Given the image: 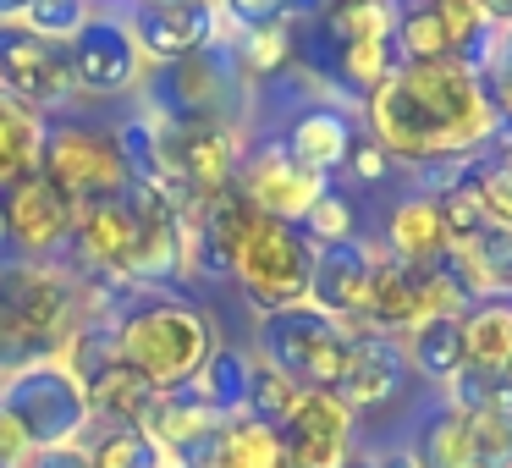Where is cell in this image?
I'll return each instance as SVG.
<instances>
[{
    "instance_id": "obj_10",
    "label": "cell",
    "mask_w": 512,
    "mask_h": 468,
    "mask_svg": "<svg viewBox=\"0 0 512 468\" xmlns=\"http://www.w3.org/2000/svg\"><path fill=\"white\" fill-rule=\"evenodd\" d=\"M160 149H166V166L193 199H210L226 193L237 182L243 166V127L221 122V116H193V122H160Z\"/></svg>"
},
{
    "instance_id": "obj_14",
    "label": "cell",
    "mask_w": 512,
    "mask_h": 468,
    "mask_svg": "<svg viewBox=\"0 0 512 468\" xmlns=\"http://www.w3.org/2000/svg\"><path fill=\"white\" fill-rule=\"evenodd\" d=\"M0 94L34 105V111H61L72 105L67 50L28 34L23 23H0Z\"/></svg>"
},
{
    "instance_id": "obj_3",
    "label": "cell",
    "mask_w": 512,
    "mask_h": 468,
    "mask_svg": "<svg viewBox=\"0 0 512 468\" xmlns=\"http://www.w3.org/2000/svg\"><path fill=\"white\" fill-rule=\"evenodd\" d=\"M78 325V270L0 254V380L56 358Z\"/></svg>"
},
{
    "instance_id": "obj_33",
    "label": "cell",
    "mask_w": 512,
    "mask_h": 468,
    "mask_svg": "<svg viewBox=\"0 0 512 468\" xmlns=\"http://www.w3.org/2000/svg\"><path fill=\"white\" fill-rule=\"evenodd\" d=\"M347 171H353V182H364V188H380V182L397 171V160H391L369 133H358L353 138V155H347Z\"/></svg>"
},
{
    "instance_id": "obj_38",
    "label": "cell",
    "mask_w": 512,
    "mask_h": 468,
    "mask_svg": "<svg viewBox=\"0 0 512 468\" xmlns=\"http://www.w3.org/2000/svg\"><path fill=\"white\" fill-rule=\"evenodd\" d=\"M94 12H116V0H89Z\"/></svg>"
},
{
    "instance_id": "obj_31",
    "label": "cell",
    "mask_w": 512,
    "mask_h": 468,
    "mask_svg": "<svg viewBox=\"0 0 512 468\" xmlns=\"http://www.w3.org/2000/svg\"><path fill=\"white\" fill-rule=\"evenodd\" d=\"M89 12H94L89 0H28V12L17 17V23H23L28 34H39V39H50V45L67 50L72 34L89 23Z\"/></svg>"
},
{
    "instance_id": "obj_6",
    "label": "cell",
    "mask_w": 512,
    "mask_h": 468,
    "mask_svg": "<svg viewBox=\"0 0 512 468\" xmlns=\"http://www.w3.org/2000/svg\"><path fill=\"white\" fill-rule=\"evenodd\" d=\"M309 270H314V243L303 226L270 221V215H248L243 237L232 248V287L248 298V309H287V303L309 298Z\"/></svg>"
},
{
    "instance_id": "obj_2",
    "label": "cell",
    "mask_w": 512,
    "mask_h": 468,
    "mask_svg": "<svg viewBox=\"0 0 512 468\" xmlns=\"http://www.w3.org/2000/svg\"><path fill=\"white\" fill-rule=\"evenodd\" d=\"M105 325L116 358L155 391H182L215 347V320L177 287H116Z\"/></svg>"
},
{
    "instance_id": "obj_7",
    "label": "cell",
    "mask_w": 512,
    "mask_h": 468,
    "mask_svg": "<svg viewBox=\"0 0 512 468\" xmlns=\"http://www.w3.org/2000/svg\"><path fill=\"white\" fill-rule=\"evenodd\" d=\"M72 221L78 204L61 193V182L45 166L23 171V177L0 182V226H6V254L17 259H50L61 265V254L72 248Z\"/></svg>"
},
{
    "instance_id": "obj_29",
    "label": "cell",
    "mask_w": 512,
    "mask_h": 468,
    "mask_svg": "<svg viewBox=\"0 0 512 468\" xmlns=\"http://www.w3.org/2000/svg\"><path fill=\"white\" fill-rule=\"evenodd\" d=\"M226 34H265V28H298L325 0H215Z\"/></svg>"
},
{
    "instance_id": "obj_1",
    "label": "cell",
    "mask_w": 512,
    "mask_h": 468,
    "mask_svg": "<svg viewBox=\"0 0 512 468\" xmlns=\"http://www.w3.org/2000/svg\"><path fill=\"white\" fill-rule=\"evenodd\" d=\"M364 122L369 138L408 171L441 166V160H474L507 133L490 78H474L457 61L402 67L364 100Z\"/></svg>"
},
{
    "instance_id": "obj_16",
    "label": "cell",
    "mask_w": 512,
    "mask_h": 468,
    "mask_svg": "<svg viewBox=\"0 0 512 468\" xmlns=\"http://www.w3.org/2000/svg\"><path fill=\"white\" fill-rule=\"evenodd\" d=\"M408 386H413V375H408L402 336L353 331L342 380H336V397H342L353 413H380V408H391V402H402V391H408Z\"/></svg>"
},
{
    "instance_id": "obj_12",
    "label": "cell",
    "mask_w": 512,
    "mask_h": 468,
    "mask_svg": "<svg viewBox=\"0 0 512 468\" xmlns=\"http://www.w3.org/2000/svg\"><path fill=\"white\" fill-rule=\"evenodd\" d=\"M116 12L133 28V39H138L149 67L182 61V56H193V50L215 45V39L226 34L215 0H122Z\"/></svg>"
},
{
    "instance_id": "obj_22",
    "label": "cell",
    "mask_w": 512,
    "mask_h": 468,
    "mask_svg": "<svg viewBox=\"0 0 512 468\" xmlns=\"http://www.w3.org/2000/svg\"><path fill=\"white\" fill-rule=\"evenodd\" d=\"M188 468H281V435L254 413H237L199 446Z\"/></svg>"
},
{
    "instance_id": "obj_28",
    "label": "cell",
    "mask_w": 512,
    "mask_h": 468,
    "mask_svg": "<svg viewBox=\"0 0 512 468\" xmlns=\"http://www.w3.org/2000/svg\"><path fill=\"white\" fill-rule=\"evenodd\" d=\"M397 50H402V67L452 61V39H446L441 17L430 12V0H397Z\"/></svg>"
},
{
    "instance_id": "obj_17",
    "label": "cell",
    "mask_w": 512,
    "mask_h": 468,
    "mask_svg": "<svg viewBox=\"0 0 512 468\" xmlns=\"http://www.w3.org/2000/svg\"><path fill=\"white\" fill-rule=\"evenodd\" d=\"M72 259H78V276H100L111 287H127V265H133V210H127V193L122 199L78 204Z\"/></svg>"
},
{
    "instance_id": "obj_13",
    "label": "cell",
    "mask_w": 512,
    "mask_h": 468,
    "mask_svg": "<svg viewBox=\"0 0 512 468\" xmlns=\"http://www.w3.org/2000/svg\"><path fill=\"white\" fill-rule=\"evenodd\" d=\"M237 193H243L248 204H254L259 215H270V221H287V226H303V215L314 210V199L325 193V177H314V171H303L298 160L287 155V149L276 144V138H265V144L243 149V166H237Z\"/></svg>"
},
{
    "instance_id": "obj_25",
    "label": "cell",
    "mask_w": 512,
    "mask_h": 468,
    "mask_svg": "<svg viewBox=\"0 0 512 468\" xmlns=\"http://www.w3.org/2000/svg\"><path fill=\"white\" fill-rule=\"evenodd\" d=\"M83 386H89V402H94V424H144L149 408H155V397H160V391L149 386L144 375H133L122 358L100 364Z\"/></svg>"
},
{
    "instance_id": "obj_20",
    "label": "cell",
    "mask_w": 512,
    "mask_h": 468,
    "mask_svg": "<svg viewBox=\"0 0 512 468\" xmlns=\"http://www.w3.org/2000/svg\"><path fill=\"white\" fill-rule=\"evenodd\" d=\"M402 353H408V375L419 380L430 397H446L457 386V375L468 369L463 358V314H435L419 320L402 336Z\"/></svg>"
},
{
    "instance_id": "obj_15",
    "label": "cell",
    "mask_w": 512,
    "mask_h": 468,
    "mask_svg": "<svg viewBox=\"0 0 512 468\" xmlns=\"http://www.w3.org/2000/svg\"><path fill=\"white\" fill-rule=\"evenodd\" d=\"M375 259H380V237L320 243L314 248V270H309V303L358 331L364 303H369V281H375Z\"/></svg>"
},
{
    "instance_id": "obj_21",
    "label": "cell",
    "mask_w": 512,
    "mask_h": 468,
    "mask_svg": "<svg viewBox=\"0 0 512 468\" xmlns=\"http://www.w3.org/2000/svg\"><path fill=\"white\" fill-rule=\"evenodd\" d=\"M463 358L474 375L512 380V298H479L463 309Z\"/></svg>"
},
{
    "instance_id": "obj_26",
    "label": "cell",
    "mask_w": 512,
    "mask_h": 468,
    "mask_svg": "<svg viewBox=\"0 0 512 468\" xmlns=\"http://www.w3.org/2000/svg\"><path fill=\"white\" fill-rule=\"evenodd\" d=\"M94 468H188L171 446H160L144 424H94L83 441Z\"/></svg>"
},
{
    "instance_id": "obj_36",
    "label": "cell",
    "mask_w": 512,
    "mask_h": 468,
    "mask_svg": "<svg viewBox=\"0 0 512 468\" xmlns=\"http://www.w3.org/2000/svg\"><path fill=\"white\" fill-rule=\"evenodd\" d=\"M485 12L496 17L501 28H512V0H485Z\"/></svg>"
},
{
    "instance_id": "obj_5",
    "label": "cell",
    "mask_w": 512,
    "mask_h": 468,
    "mask_svg": "<svg viewBox=\"0 0 512 468\" xmlns=\"http://www.w3.org/2000/svg\"><path fill=\"white\" fill-rule=\"evenodd\" d=\"M347 342H353V325L331 320L309 298L254 314V358L270 364L276 375H287L298 391H336Z\"/></svg>"
},
{
    "instance_id": "obj_23",
    "label": "cell",
    "mask_w": 512,
    "mask_h": 468,
    "mask_svg": "<svg viewBox=\"0 0 512 468\" xmlns=\"http://www.w3.org/2000/svg\"><path fill=\"white\" fill-rule=\"evenodd\" d=\"M221 413L215 408H204L199 397H193L188 386L182 391H160L155 397V408H149V419H144V430L155 435L160 446H171V452L182 457V463H193V457H199V446L210 441L215 430H221Z\"/></svg>"
},
{
    "instance_id": "obj_24",
    "label": "cell",
    "mask_w": 512,
    "mask_h": 468,
    "mask_svg": "<svg viewBox=\"0 0 512 468\" xmlns=\"http://www.w3.org/2000/svg\"><path fill=\"white\" fill-rule=\"evenodd\" d=\"M248 375H254V353L215 336L210 358H204L199 375L188 380V391L204 402V408L221 413V419H237V413H248Z\"/></svg>"
},
{
    "instance_id": "obj_32",
    "label": "cell",
    "mask_w": 512,
    "mask_h": 468,
    "mask_svg": "<svg viewBox=\"0 0 512 468\" xmlns=\"http://www.w3.org/2000/svg\"><path fill=\"white\" fill-rule=\"evenodd\" d=\"M292 402H298V386L254 358V375H248V413H254V419H265V424H281Z\"/></svg>"
},
{
    "instance_id": "obj_18",
    "label": "cell",
    "mask_w": 512,
    "mask_h": 468,
    "mask_svg": "<svg viewBox=\"0 0 512 468\" xmlns=\"http://www.w3.org/2000/svg\"><path fill=\"white\" fill-rule=\"evenodd\" d=\"M358 122L347 105H303L298 116H287V127L276 133V144L298 160L303 171L336 182V171H347V155H353Z\"/></svg>"
},
{
    "instance_id": "obj_4",
    "label": "cell",
    "mask_w": 512,
    "mask_h": 468,
    "mask_svg": "<svg viewBox=\"0 0 512 468\" xmlns=\"http://www.w3.org/2000/svg\"><path fill=\"white\" fill-rule=\"evenodd\" d=\"M0 413L23 430V441L34 446V457L83 446L94 430L89 386H83L61 358H39V364H28V369H12V375L0 380Z\"/></svg>"
},
{
    "instance_id": "obj_30",
    "label": "cell",
    "mask_w": 512,
    "mask_h": 468,
    "mask_svg": "<svg viewBox=\"0 0 512 468\" xmlns=\"http://www.w3.org/2000/svg\"><path fill=\"white\" fill-rule=\"evenodd\" d=\"M303 237H309L314 248L320 243H353L358 237V210L336 182H325V193L314 199V210L303 215Z\"/></svg>"
},
{
    "instance_id": "obj_11",
    "label": "cell",
    "mask_w": 512,
    "mask_h": 468,
    "mask_svg": "<svg viewBox=\"0 0 512 468\" xmlns=\"http://www.w3.org/2000/svg\"><path fill=\"white\" fill-rule=\"evenodd\" d=\"M39 166L61 182L72 204H89V199H122L133 188L122 155L111 144V127H83V122H50L45 138V160Z\"/></svg>"
},
{
    "instance_id": "obj_27",
    "label": "cell",
    "mask_w": 512,
    "mask_h": 468,
    "mask_svg": "<svg viewBox=\"0 0 512 468\" xmlns=\"http://www.w3.org/2000/svg\"><path fill=\"white\" fill-rule=\"evenodd\" d=\"M45 138H50V116L34 105L0 94V182L23 177L45 160Z\"/></svg>"
},
{
    "instance_id": "obj_34",
    "label": "cell",
    "mask_w": 512,
    "mask_h": 468,
    "mask_svg": "<svg viewBox=\"0 0 512 468\" xmlns=\"http://www.w3.org/2000/svg\"><path fill=\"white\" fill-rule=\"evenodd\" d=\"M28 463H34V446H28L23 430L0 413V468H28Z\"/></svg>"
},
{
    "instance_id": "obj_19",
    "label": "cell",
    "mask_w": 512,
    "mask_h": 468,
    "mask_svg": "<svg viewBox=\"0 0 512 468\" xmlns=\"http://www.w3.org/2000/svg\"><path fill=\"white\" fill-rule=\"evenodd\" d=\"M380 248L402 265H441L452 237H446V221H441V199L424 188L402 193V199L386 204L380 215Z\"/></svg>"
},
{
    "instance_id": "obj_35",
    "label": "cell",
    "mask_w": 512,
    "mask_h": 468,
    "mask_svg": "<svg viewBox=\"0 0 512 468\" xmlns=\"http://www.w3.org/2000/svg\"><path fill=\"white\" fill-rule=\"evenodd\" d=\"M28 468H94V463H89V452H83V446H67V452H39Z\"/></svg>"
},
{
    "instance_id": "obj_37",
    "label": "cell",
    "mask_w": 512,
    "mask_h": 468,
    "mask_svg": "<svg viewBox=\"0 0 512 468\" xmlns=\"http://www.w3.org/2000/svg\"><path fill=\"white\" fill-rule=\"evenodd\" d=\"M28 12V0H0V23H17Z\"/></svg>"
},
{
    "instance_id": "obj_40",
    "label": "cell",
    "mask_w": 512,
    "mask_h": 468,
    "mask_svg": "<svg viewBox=\"0 0 512 468\" xmlns=\"http://www.w3.org/2000/svg\"><path fill=\"white\" fill-rule=\"evenodd\" d=\"M0 254H6V226H0Z\"/></svg>"
},
{
    "instance_id": "obj_8",
    "label": "cell",
    "mask_w": 512,
    "mask_h": 468,
    "mask_svg": "<svg viewBox=\"0 0 512 468\" xmlns=\"http://www.w3.org/2000/svg\"><path fill=\"white\" fill-rule=\"evenodd\" d=\"M67 78L72 100H122V94L144 89L149 61L133 28L122 23V12H89V23L67 45Z\"/></svg>"
},
{
    "instance_id": "obj_9",
    "label": "cell",
    "mask_w": 512,
    "mask_h": 468,
    "mask_svg": "<svg viewBox=\"0 0 512 468\" xmlns=\"http://www.w3.org/2000/svg\"><path fill=\"white\" fill-rule=\"evenodd\" d=\"M281 435V468H353L358 463V413L336 391H298Z\"/></svg>"
},
{
    "instance_id": "obj_39",
    "label": "cell",
    "mask_w": 512,
    "mask_h": 468,
    "mask_svg": "<svg viewBox=\"0 0 512 468\" xmlns=\"http://www.w3.org/2000/svg\"><path fill=\"white\" fill-rule=\"evenodd\" d=\"M325 6H358V0H325Z\"/></svg>"
}]
</instances>
